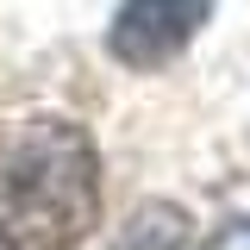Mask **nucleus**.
<instances>
[{
	"instance_id": "f257e3e1",
	"label": "nucleus",
	"mask_w": 250,
	"mask_h": 250,
	"mask_svg": "<svg viewBox=\"0 0 250 250\" xmlns=\"http://www.w3.org/2000/svg\"><path fill=\"white\" fill-rule=\"evenodd\" d=\"M100 225V150L69 113H38L0 144V250H75Z\"/></svg>"
},
{
	"instance_id": "f03ea898",
	"label": "nucleus",
	"mask_w": 250,
	"mask_h": 250,
	"mask_svg": "<svg viewBox=\"0 0 250 250\" xmlns=\"http://www.w3.org/2000/svg\"><path fill=\"white\" fill-rule=\"evenodd\" d=\"M213 6L219 0H119V13L106 25V50L131 75H150L163 62H175L207 31Z\"/></svg>"
},
{
	"instance_id": "7ed1b4c3",
	"label": "nucleus",
	"mask_w": 250,
	"mask_h": 250,
	"mask_svg": "<svg viewBox=\"0 0 250 250\" xmlns=\"http://www.w3.org/2000/svg\"><path fill=\"white\" fill-rule=\"evenodd\" d=\"M188 238H194L188 207H175V200H144V207L113 231L106 250H188Z\"/></svg>"
}]
</instances>
